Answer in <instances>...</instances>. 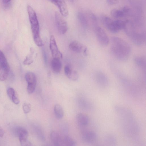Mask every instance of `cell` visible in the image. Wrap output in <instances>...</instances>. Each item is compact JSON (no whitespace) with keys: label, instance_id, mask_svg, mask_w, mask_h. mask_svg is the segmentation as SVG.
I'll use <instances>...</instances> for the list:
<instances>
[{"label":"cell","instance_id":"obj_21","mask_svg":"<svg viewBox=\"0 0 146 146\" xmlns=\"http://www.w3.org/2000/svg\"><path fill=\"white\" fill-rule=\"evenodd\" d=\"M76 142L71 137L67 136H63L62 146H74L76 145Z\"/></svg>","mask_w":146,"mask_h":146},{"label":"cell","instance_id":"obj_32","mask_svg":"<svg viewBox=\"0 0 146 146\" xmlns=\"http://www.w3.org/2000/svg\"><path fill=\"white\" fill-rule=\"evenodd\" d=\"M11 100L12 101L13 103L16 104H18L20 102V100L18 97V96L17 94L12 98Z\"/></svg>","mask_w":146,"mask_h":146},{"label":"cell","instance_id":"obj_36","mask_svg":"<svg viewBox=\"0 0 146 146\" xmlns=\"http://www.w3.org/2000/svg\"><path fill=\"white\" fill-rule=\"evenodd\" d=\"M70 1H73L74 0H70Z\"/></svg>","mask_w":146,"mask_h":146},{"label":"cell","instance_id":"obj_8","mask_svg":"<svg viewBox=\"0 0 146 146\" xmlns=\"http://www.w3.org/2000/svg\"><path fill=\"white\" fill-rule=\"evenodd\" d=\"M97 138V135L94 131H85L83 132L82 135V139L83 141L88 143H92L95 142Z\"/></svg>","mask_w":146,"mask_h":146},{"label":"cell","instance_id":"obj_25","mask_svg":"<svg viewBox=\"0 0 146 146\" xmlns=\"http://www.w3.org/2000/svg\"><path fill=\"white\" fill-rule=\"evenodd\" d=\"M111 15L114 17L118 18L123 17L124 16L123 13L121 10L114 9L111 11Z\"/></svg>","mask_w":146,"mask_h":146},{"label":"cell","instance_id":"obj_5","mask_svg":"<svg viewBox=\"0 0 146 146\" xmlns=\"http://www.w3.org/2000/svg\"><path fill=\"white\" fill-rule=\"evenodd\" d=\"M94 27L95 32L99 43L103 46L108 45L109 42V39L105 31L97 26Z\"/></svg>","mask_w":146,"mask_h":146},{"label":"cell","instance_id":"obj_35","mask_svg":"<svg viewBox=\"0 0 146 146\" xmlns=\"http://www.w3.org/2000/svg\"><path fill=\"white\" fill-rule=\"evenodd\" d=\"M3 2L5 4H7L11 0H2Z\"/></svg>","mask_w":146,"mask_h":146},{"label":"cell","instance_id":"obj_4","mask_svg":"<svg viewBox=\"0 0 146 146\" xmlns=\"http://www.w3.org/2000/svg\"><path fill=\"white\" fill-rule=\"evenodd\" d=\"M57 12L55 13V20L58 31L61 34H64L67 32L68 26L66 21L62 16Z\"/></svg>","mask_w":146,"mask_h":146},{"label":"cell","instance_id":"obj_27","mask_svg":"<svg viewBox=\"0 0 146 146\" xmlns=\"http://www.w3.org/2000/svg\"><path fill=\"white\" fill-rule=\"evenodd\" d=\"M0 65H9L5 55L1 50H0Z\"/></svg>","mask_w":146,"mask_h":146},{"label":"cell","instance_id":"obj_2","mask_svg":"<svg viewBox=\"0 0 146 146\" xmlns=\"http://www.w3.org/2000/svg\"><path fill=\"white\" fill-rule=\"evenodd\" d=\"M123 29L126 35L135 45L141 46L145 43L146 37L145 32L137 31L134 24L131 21H124Z\"/></svg>","mask_w":146,"mask_h":146},{"label":"cell","instance_id":"obj_1","mask_svg":"<svg viewBox=\"0 0 146 146\" xmlns=\"http://www.w3.org/2000/svg\"><path fill=\"white\" fill-rule=\"evenodd\" d=\"M111 42V51L115 57L123 59L129 56L131 49L130 45L127 42L116 36L112 37Z\"/></svg>","mask_w":146,"mask_h":146},{"label":"cell","instance_id":"obj_11","mask_svg":"<svg viewBox=\"0 0 146 146\" xmlns=\"http://www.w3.org/2000/svg\"><path fill=\"white\" fill-rule=\"evenodd\" d=\"M63 136L58 132L53 131L50 134V138L52 143L55 146H62Z\"/></svg>","mask_w":146,"mask_h":146},{"label":"cell","instance_id":"obj_29","mask_svg":"<svg viewBox=\"0 0 146 146\" xmlns=\"http://www.w3.org/2000/svg\"><path fill=\"white\" fill-rule=\"evenodd\" d=\"M23 110L25 113H29L31 110V106L29 104L24 103L23 106Z\"/></svg>","mask_w":146,"mask_h":146},{"label":"cell","instance_id":"obj_34","mask_svg":"<svg viewBox=\"0 0 146 146\" xmlns=\"http://www.w3.org/2000/svg\"><path fill=\"white\" fill-rule=\"evenodd\" d=\"M4 134V131L2 127L0 125V137H3Z\"/></svg>","mask_w":146,"mask_h":146},{"label":"cell","instance_id":"obj_23","mask_svg":"<svg viewBox=\"0 0 146 146\" xmlns=\"http://www.w3.org/2000/svg\"><path fill=\"white\" fill-rule=\"evenodd\" d=\"M78 17L82 25L84 27H86L88 25V22L84 14L81 12L79 13L78 14Z\"/></svg>","mask_w":146,"mask_h":146},{"label":"cell","instance_id":"obj_10","mask_svg":"<svg viewBox=\"0 0 146 146\" xmlns=\"http://www.w3.org/2000/svg\"><path fill=\"white\" fill-rule=\"evenodd\" d=\"M64 70L66 75L70 80L76 81L78 79L79 75L78 72L69 65H66Z\"/></svg>","mask_w":146,"mask_h":146},{"label":"cell","instance_id":"obj_16","mask_svg":"<svg viewBox=\"0 0 146 146\" xmlns=\"http://www.w3.org/2000/svg\"><path fill=\"white\" fill-rule=\"evenodd\" d=\"M77 120L79 124L82 126L87 125L89 121L88 117L86 114L82 113L78 114Z\"/></svg>","mask_w":146,"mask_h":146},{"label":"cell","instance_id":"obj_20","mask_svg":"<svg viewBox=\"0 0 146 146\" xmlns=\"http://www.w3.org/2000/svg\"><path fill=\"white\" fill-rule=\"evenodd\" d=\"M17 130L20 141L27 139L28 133L26 129L23 128H19Z\"/></svg>","mask_w":146,"mask_h":146},{"label":"cell","instance_id":"obj_26","mask_svg":"<svg viewBox=\"0 0 146 146\" xmlns=\"http://www.w3.org/2000/svg\"><path fill=\"white\" fill-rule=\"evenodd\" d=\"M34 51L32 49H31V54L28 56H27L23 62V63L25 65H29L32 63L33 62V60L32 58V54Z\"/></svg>","mask_w":146,"mask_h":146},{"label":"cell","instance_id":"obj_28","mask_svg":"<svg viewBox=\"0 0 146 146\" xmlns=\"http://www.w3.org/2000/svg\"><path fill=\"white\" fill-rule=\"evenodd\" d=\"M7 93L9 97L11 100L16 94V93L13 88H9L7 90Z\"/></svg>","mask_w":146,"mask_h":146},{"label":"cell","instance_id":"obj_18","mask_svg":"<svg viewBox=\"0 0 146 146\" xmlns=\"http://www.w3.org/2000/svg\"><path fill=\"white\" fill-rule=\"evenodd\" d=\"M97 82L98 84L103 87L107 86L108 84V81L106 76L102 74H98L97 76Z\"/></svg>","mask_w":146,"mask_h":146},{"label":"cell","instance_id":"obj_31","mask_svg":"<svg viewBox=\"0 0 146 146\" xmlns=\"http://www.w3.org/2000/svg\"><path fill=\"white\" fill-rule=\"evenodd\" d=\"M20 142L21 146H28L32 145L31 143L27 139L20 141Z\"/></svg>","mask_w":146,"mask_h":146},{"label":"cell","instance_id":"obj_12","mask_svg":"<svg viewBox=\"0 0 146 146\" xmlns=\"http://www.w3.org/2000/svg\"><path fill=\"white\" fill-rule=\"evenodd\" d=\"M50 65L51 69L54 73L58 74L60 72L62 64L60 59L53 58L51 61Z\"/></svg>","mask_w":146,"mask_h":146},{"label":"cell","instance_id":"obj_7","mask_svg":"<svg viewBox=\"0 0 146 146\" xmlns=\"http://www.w3.org/2000/svg\"><path fill=\"white\" fill-rule=\"evenodd\" d=\"M69 48L72 51L76 53H82L85 55L87 54V48L77 40H74L71 42L69 45Z\"/></svg>","mask_w":146,"mask_h":146},{"label":"cell","instance_id":"obj_3","mask_svg":"<svg viewBox=\"0 0 146 146\" xmlns=\"http://www.w3.org/2000/svg\"><path fill=\"white\" fill-rule=\"evenodd\" d=\"M27 10L34 41L37 46H42L43 44L40 36L39 25L36 13L29 5L27 7Z\"/></svg>","mask_w":146,"mask_h":146},{"label":"cell","instance_id":"obj_6","mask_svg":"<svg viewBox=\"0 0 146 146\" xmlns=\"http://www.w3.org/2000/svg\"><path fill=\"white\" fill-rule=\"evenodd\" d=\"M50 48L53 58L59 59L62 58V54L59 50L54 36L51 35L50 39Z\"/></svg>","mask_w":146,"mask_h":146},{"label":"cell","instance_id":"obj_33","mask_svg":"<svg viewBox=\"0 0 146 146\" xmlns=\"http://www.w3.org/2000/svg\"><path fill=\"white\" fill-rule=\"evenodd\" d=\"M107 3L110 5H113L118 3L119 0H106Z\"/></svg>","mask_w":146,"mask_h":146},{"label":"cell","instance_id":"obj_13","mask_svg":"<svg viewBox=\"0 0 146 146\" xmlns=\"http://www.w3.org/2000/svg\"><path fill=\"white\" fill-rule=\"evenodd\" d=\"M124 25V21L120 20L113 21V25L110 31L113 33H117L123 29Z\"/></svg>","mask_w":146,"mask_h":146},{"label":"cell","instance_id":"obj_30","mask_svg":"<svg viewBox=\"0 0 146 146\" xmlns=\"http://www.w3.org/2000/svg\"><path fill=\"white\" fill-rule=\"evenodd\" d=\"M121 10L123 13L124 16L129 14L131 11V9L129 7L125 6L122 8Z\"/></svg>","mask_w":146,"mask_h":146},{"label":"cell","instance_id":"obj_9","mask_svg":"<svg viewBox=\"0 0 146 146\" xmlns=\"http://www.w3.org/2000/svg\"><path fill=\"white\" fill-rule=\"evenodd\" d=\"M59 8L61 14L64 17L67 16L68 11L66 4L64 0H49Z\"/></svg>","mask_w":146,"mask_h":146},{"label":"cell","instance_id":"obj_22","mask_svg":"<svg viewBox=\"0 0 146 146\" xmlns=\"http://www.w3.org/2000/svg\"><path fill=\"white\" fill-rule=\"evenodd\" d=\"M105 143L110 145H114L116 142L115 137L111 134H108L106 135L104 139Z\"/></svg>","mask_w":146,"mask_h":146},{"label":"cell","instance_id":"obj_24","mask_svg":"<svg viewBox=\"0 0 146 146\" xmlns=\"http://www.w3.org/2000/svg\"><path fill=\"white\" fill-rule=\"evenodd\" d=\"M102 21L103 25L108 29L113 23V21L108 17L104 16L102 17Z\"/></svg>","mask_w":146,"mask_h":146},{"label":"cell","instance_id":"obj_15","mask_svg":"<svg viewBox=\"0 0 146 146\" xmlns=\"http://www.w3.org/2000/svg\"><path fill=\"white\" fill-rule=\"evenodd\" d=\"M25 78L27 83V85H36V78L35 75L31 72H27L25 74Z\"/></svg>","mask_w":146,"mask_h":146},{"label":"cell","instance_id":"obj_17","mask_svg":"<svg viewBox=\"0 0 146 146\" xmlns=\"http://www.w3.org/2000/svg\"><path fill=\"white\" fill-rule=\"evenodd\" d=\"M134 60L135 64L138 66L145 70L146 61L145 58L141 56H137L134 57Z\"/></svg>","mask_w":146,"mask_h":146},{"label":"cell","instance_id":"obj_19","mask_svg":"<svg viewBox=\"0 0 146 146\" xmlns=\"http://www.w3.org/2000/svg\"><path fill=\"white\" fill-rule=\"evenodd\" d=\"M54 111L56 116L60 119L63 117L64 112L62 106L58 104H56L54 107Z\"/></svg>","mask_w":146,"mask_h":146},{"label":"cell","instance_id":"obj_14","mask_svg":"<svg viewBox=\"0 0 146 146\" xmlns=\"http://www.w3.org/2000/svg\"><path fill=\"white\" fill-rule=\"evenodd\" d=\"M9 71V65H0V80L4 81L7 79Z\"/></svg>","mask_w":146,"mask_h":146}]
</instances>
